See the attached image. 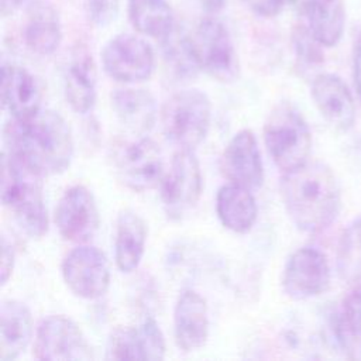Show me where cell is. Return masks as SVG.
Instances as JSON below:
<instances>
[{
    "mask_svg": "<svg viewBox=\"0 0 361 361\" xmlns=\"http://www.w3.org/2000/svg\"><path fill=\"white\" fill-rule=\"evenodd\" d=\"M281 195L293 224L309 234L326 230L336 220L341 206L337 178L319 161H307L283 172Z\"/></svg>",
    "mask_w": 361,
    "mask_h": 361,
    "instance_id": "1",
    "label": "cell"
},
{
    "mask_svg": "<svg viewBox=\"0 0 361 361\" xmlns=\"http://www.w3.org/2000/svg\"><path fill=\"white\" fill-rule=\"evenodd\" d=\"M8 152L23 159L42 176L63 172L73 155L71 127L54 110H38L35 114L4 127Z\"/></svg>",
    "mask_w": 361,
    "mask_h": 361,
    "instance_id": "2",
    "label": "cell"
},
{
    "mask_svg": "<svg viewBox=\"0 0 361 361\" xmlns=\"http://www.w3.org/2000/svg\"><path fill=\"white\" fill-rule=\"evenodd\" d=\"M42 175L14 154L1 155V202L20 228L31 238L48 230V214L42 193Z\"/></svg>",
    "mask_w": 361,
    "mask_h": 361,
    "instance_id": "3",
    "label": "cell"
},
{
    "mask_svg": "<svg viewBox=\"0 0 361 361\" xmlns=\"http://www.w3.org/2000/svg\"><path fill=\"white\" fill-rule=\"evenodd\" d=\"M265 147L282 171H292L309 161L312 148L310 128L300 111L282 102L269 113L264 126Z\"/></svg>",
    "mask_w": 361,
    "mask_h": 361,
    "instance_id": "4",
    "label": "cell"
},
{
    "mask_svg": "<svg viewBox=\"0 0 361 361\" xmlns=\"http://www.w3.org/2000/svg\"><path fill=\"white\" fill-rule=\"evenodd\" d=\"M210 120V100L197 89L173 93L161 111L164 134L179 149H195L206 138Z\"/></svg>",
    "mask_w": 361,
    "mask_h": 361,
    "instance_id": "5",
    "label": "cell"
},
{
    "mask_svg": "<svg viewBox=\"0 0 361 361\" xmlns=\"http://www.w3.org/2000/svg\"><path fill=\"white\" fill-rule=\"evenodd\" d=\"M193 54L202 71L220 82L238 76V58L227 27L214 17L199 21L190 35Z\"/></svg>",
    "mask_w": 361,
    "mask_h": 361,
    "instance_id": "6",
    "label": "cell"
},
{
    "mask_svg": "<svg viewBox=\"0 0 361 361\" xmlns=\"http://www.w3.org/2000/svg\"><path fill=\"white\" fill-rule=\"evenodd\" d=\"M102 63L104 72L114 80L137 83L152 75L155 55L145 39L133 34H118L104 45Z\"/></svg>",
    "mask_w": 361,
    "mask_h": 361,
    "instance_id": "7",
    "label": "cell"
},
{
    "mask_svg": "<svg viewBox=\"0 0 361 361\" xmlns=\"http://www.w3.org/2000/svg\"><path fill=\"white\" fill-rule=\"evenodd\" d=\"M114 162L121 180L135 192L158 186L165 175L162 151L147 135L121 144L116 151Z\"/></svg>",
    "mask_w": 361,
    "mask_h": 361,
    "instance_id": "8",
    "label": "cell"
},
{
    "mask_svg": "<svg viewBox=\"0 0 361 361\" xmlns=\"http://www.w3.org/2000/svg\"><path fill=\"white\" fill-rule=\"evenodd\" d=\"M202 188L200 164L193 149H179L159 183L161 200L168 214L180 217L193 207L202 195Z\"/></svg>",
    "mask_w": 361,
    "mask_h": 361,
    "instance_id": "9",
    "label": "cell"
},
{
    "mask_svg": "<svg viewBox=\"0 0 361 361\" xmlns=\"http://www.w3.org/2000/svg\"><path fill=\"white\" fill-rule=\"evenodd\" d=\"M34 355L44 361H87L93 358L92 348L79 326L62 314L41 320L35 334Z\"/></svg>",
    "mask_w": 361,
    "mask_h": 361,
    "instance_id": "10",
    "label": "cell"
},
{
    "mask_svg": "<svg viewBox=\"0 0 361 361\" xmlns=\"http://www.w3.org/2000/svg\"><path fill=\"white\" fill-rule=\"evenodd\" d=\"M62 276L79 298L97 299L110 285V267L106 255L96 247L79 245L62 262Z\"/></svg>",
    "mask_w": 361,
    "mask_h": 361,
    "instance_id": "11",
    "label": "cell"
},
{
    "mask_svg": "<svg viewBox=\"0 0 361 361\" xmlns=\"http://www.w3.org/2000/svg\"><path fill=\"white\" fill-rule=\"evenodd\" d=\"M330 285V267L326 255L314 247L296 250L286 261L282 275L285 293L305 300L323 293Z\"/></svg>",
    "mask_w": 361,
    "mask_h": 361,
    "instance_id": "12",
    "label": "cell"
},
{
    "mask_svg": "<svg viewBox=\"0 0 361 361\" xmlns=\"http://www.w3.org/2000/svg\"><path fill=\"white\" fill-rule=\"evenodd\" d=\"M99 223L96 200L86 186H71L61 196L55 209V224L65 240L86 243L96 234Z\"/></svg>",
    "mask_w": 361,
    "mask_h": 361,
    "instance_id": "13",
    "label": "cell"
},
{
    "mask_svg": "<svg viewBox=\"0 0 361 361\" xmlns=\"http://www.w3.org/2000/svg\"><path fill=\"white\" fill-rule=\"evenodd\" d=\"M221 169L231 182L251 190L261 188L264 166L257 138L251 130H241L233 135L221 157Z\"/></svg>",
    "mask_w": 361,
    "mask_h": 361,
    "instance_id": "14",
    "label": "cell"
},
{
    "mask_svg": "<svg viewBox=\"0 0 361 361\" xmlns=\"http://www.w3.org/2000/svg\"><path fill=\"white\" fill-rule=\"evenodd\" d=\"M310 94L323 118L337 130L347 131L355 121V104L345 83L336 75L319 73L312 80Z\"/></svg>",
    "mask_w": 361,
    "mask_h": 361,
    "instance_id": "15",
    "label": "cell"
},
{
    "mask_svg": "<svg viewBox=\"0 0 361 361\" xmlns=\"http://www.w3.org/2000/svg\"><path fill=\"white\" fill-rule=\"evenodd\" d=\"M173 331L176 345L185 351H196L209 337V309L204 298L196 290L185 289L175 305Z\"/></svg>",
    "mask_w": 361,
    "mask_h": 361,
    "instance_id": "16",
    "label": "cell"
},
{
    "mask_svg": "<svg viewBox=\"0 0 361 361\" xmlns=\"http://www.w3.org/2000/svg\"><path fill=\"white\" fill-rule=\"evenodd\" d=\"M25 47L37 55L54 54L62 41V25L56 8L45 0H34L25 8L23 25Z\"/></svg>",
    "mask_w": 361,
    "mask_h": 361,
    "instance_id": "17",
    "label": "cell"
},
{
    "mask_svg": "<svg viewBox=\"0 0 361 361\" xmlns=\"http://www.w3.org/2000/svg\"><path fill=\"white\" fill-rule=\"evenodd\" d=\"M42 92L38 80L25 68L3 65L1 102L13 118L23 120L41 110Z\"/></svg>",
    "mask_w": 361,
    "mask_h": 361,
    "instance_id": "18",
    "label": "cell"
},
{
    "mask_svg": "<svg viewBox=\"0 0 361 361\" xmlns=\"http://www.w3.org/2000/svg\"><path fill=\"white\" fill-rule=\"evenodd\" d=\"M96 66L92 55L78 48L65 69V97L73 111L89 113L96 102Z\"/></svg>",
    "mask_w": 361,
    "mask_h": 361,
    "instance_id": "19",
    "label": "cell"
},
{
    "mask_svg": "<svg viewBox=\"0 0 361 361\" xmlns=\"http://www.w3.org/2000/svg\"><path fill=\"white\" fill-rule=\"evenodd\" d=\"M32 337L30 309L18 300L7 299L0 306V361L17 360Z\"/></svg>",
    "mask_w": 361,
    "mask_h": 361,
    "instance_id": "20",
    "label": "cell"
},
{
    "mask_svg": "<svg viewBox=\"0 0 361 361\" xmlns=\"http://www.w3.org/2000/svg\"><path fill=\"white\" fill-rule=\"evenodd\" d=\"M216 212L226 228L244 234L255 224L258 206L251 189L230 182L217 192Z\"/></svg>",
    "mask_w": 361,
    "mask_h": 361,
    "instance_id": "21",
    "label": "cell"
},
{
    "mask_svg": "<svg viewBox=\"0 0 361 361\" xmlns=\"http://www.w3.org/2000/svg\"><path fill=\"white\" fill-rule=\"evenodd\" d=\"M303 25L323 47H334L343 37L345 8L343 0H306Z\"/></svg>",
    "mask_w": 361,
    "mask_h": 361,
    "instance_id": "22",
    "label": "cell"
},
{
    "mask_svg": "<svg viewBox=\"0 0 361 361\" xmlns=\"http://www.w3.org/2000/svg\"><path fill=\"white\" fill-rule=\"evenodd\" d=\"M147 224L133 212L123 210L117 217L114 238V259L121 272H133L141 262L145 251Z\"/></svg>",
    "mask_w": 361,
    "mask_h": 361,
    "instance_id": "23",
    "label": "cell"
},
{
    "mask_svg": "<svg viewBox=\"0 0 361 361\" xmlns=\"http://www.w3.org/2000/svg\"><path fill=\"white\" fill-rule=\"evenodd\" d=\"M113 110L120 121L137 134L148 133L157 118V103L154 96L144 89L121 87L110 94Z\"/></svg>",
    "mask_w": 361,
    "mask_h": 361,
    "instance_id": "24",
    "label": "cell"
},
{
    "mask_svg": "<svg viewBox=\"0 0 361 361\" xmlns=\"http://www.w3.org/2000/svg\"><path fill=\"white\" fill-rule=\"evenodd\" d=\"M127 14L140 34L159 41L176 27L173 8L168 0H128Z\"/></svg>",
    "mask_w": 361,
    "mask_h": 361,
    "instance_id": "25",
    "label": "cell"
},
{
    "mask_svg": "<svg viewBox=\"0 0 361 361\" xmlns=\"http://www.w3.org/2000/svg\"><path fill=\"white\" fill-rule=\"evenodd\" d=\"M337 271L341 279H361V216L354 219L341 233L337 245Z\"/></svg>",
    "mask_w": 361,
    "mask_h": 361,
    "instance_id": "26",
    "label": "cell"
},
{
    "mask_svg": "<svg viewBox=\"0 0 361 361\" xmlns=\"http://www.w3.org/2000/svg\"><path fill=\"white\" fill-rule=\"evenodd\" d=\"M162 52L166 63L180 78H192L200 69L192 48L190 37L179 31L176 27L169 35L161 39Z\"/></svg>",
    "mask_w": 361,
    "mask_h": 361,
    "instance_id": "27",
    "label": "cell"
},
{
    "mask_svg": "<svg viewBox=\"0 0 361 361\" xmlns=\"http://www.w3.org/2000/svg\"><path fill=\"white\" fill-rule=\"evenodd\" d=\"M337 341L343 348L350 347L361 334V286L351 290L341 303L334 323Z\"/></svg>",
    "mask_w": 361,
    "mask_h": 361,
    "instance_id": "28",
    "label": "cell"
},
{
    "mask_svg": "<svg viewBox=\"0 0 361 361\" xmlns=\"http://www.w3.org/2000/svg\"><path fill=\"white\" fill-rule=\"evenodd\" d=\"M107 360H144L138 327H117L111 331L106 348Z\"/></svg>",
    "mask_w": 361,
    "mask_h": 361,
    "instance_id": "29",
    "label": "cell"
},
{
    "mask_svg": "<svg viewBox=\"0 0 361 361\" xmlns=\"http://www.w3.org/2000/svg\"><path fill=\"white\" fill-rule=\"evenodd\" d=\"M293 48L298 61L305 66H317L323 62L322 47L307 31V28L300 24L293 30Z\"/></svg>",
    "mask_w": 361,
    "mask_h": 361,
    "instance_id": "30",
    "label": "cell"
},
{
    "mask_svg": "<svg viewBox=\"0 0 361 361\" xmlns=\"http://www.w3.org/2000/svg\"><path fill=\"white\" fill-rule=\"evenodd\" d=\"M142 341L144 360H162L165 357V338L152 317H147L138 327Z\"/></svg>",
    "mask_w": 361,
    "mask_h": 361,
    "instance_id": "31",
    "label": "cell"
},
{
    "mask_svg": "<svg viewBox=\"0 0 361 361\" xmlns=\"http://www.w3.org/2000/svg\"><path fill=\"white\" fill-rule=\"evenodd\" d=\"M120 0H85L87 20L96 27L110 25L118 14Z\"/></svg>",
    "mask_w": 361,
    "mask_h": 361,
    "instance_id": "32",
    "label": "cell"
},
{
    "mask_svg": "<svg viewBox=\"0 0 361 361\" xmlns=\"http://www.w3.org/2000/svg\"><path fill=\"white\" fill-rule=\"evenodd\" d=\"M254 14L265 18L278 16L283 7L292 0H241Z\"/></svg>",
    "mask_w": 361,
    "mask_h": 361,
    "instance_id": "33",
    "label": "cell"
},
{
    "mask_svg": "<svg viewBox=\"0 0 361 361\" xmlns=\"http://www.w3.org/2000/svg\"><path fill=\"white\" fill-rule=\"evenodd\" d=\"M14 248L11 245V243H8L6 240V237L1 238V265H0V281L1 285H6L11 272H13V267H14Z\"/></svg>",
    "mask_w": 361,
    "mask_h": 361,
    "instance_id": "34",
    "label": "cell"
},
{
    "mask_svg": "<svg viewBox=\"0 0 361 361\" xmlns=\"http://www.w3.org/2000/svg\"><path fill=\"white\" fill-rule=\"evenodd\" d=\"M354 83H355L358 99L361 102V31L358 34L355 52H354Z\"/></svg>",
    "mask_w": 361,
    "mask_h": 361,
    "instance_id": "35",
    "label": "cell"
},
{
    "mask_svg": "<svg viewBox=\"0 0 361 361\" xmlns=\"http://www.w3.org/2000/svg\"><path fill=\"white\" fill-rule=\"evenodd\" d=\"M24 3V0H0V14L3 18L14 14L21 4Z\"/></svg>",
    "mask_w": 361,
    "mask_h": 361,
    "instance_id": "36",
    "label": "cell"
},
{
    "mask_svg": "<svg viewBox=\"0 0 361 361\" xmlns=\"http://www.w3.org/2000/svg\"><path fill=\"white\" fill-rule=\"evenodd\" d=\"M226 1L227 0H199L202 8L210 16L217 14L219 11H221L226 6Z\"/></svg>",
    "mask_w": 361,
    "mask_h": 361,
    "instance_id": "37",
    "label": "cell"
}]
</instances>
